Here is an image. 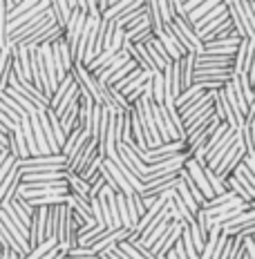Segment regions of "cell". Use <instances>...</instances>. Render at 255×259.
I'll return each mask as SVG.
<instances>
[{"mask_svg":"<svg viewBox=\"0 0 255 259\" xmlns=\"http://www.w3.org/2000/svg\"><path fill=\"white\" fill-rule=\"evenodd\" d=\"M7 90L18 92V94L23 96V99L29 101V103L34 105L39 112H47V110H50V99H47L43 92L36 90L31 83H27V80H18L14 76V72L9 74V78H7Z\"/></svg>","mask_w":255,"mask_h":259,"instance_id":"obj_1","label":"cell"},{"mask_svg":"<svg viewBox=\"0 0 255 259\" xmlns=\"http://www.w3.org/2000/svg\"><path fill=\"white\" fill-rule=\"evenodd\" d=\"M181 230H184V224H179V221H172L170 228H168L166 233L161 235V239L157 241L153 248H150V252H153L157 259H166L168 252L175 248V244L179 241V237H181Z\"/></svg>","mask_w":255,"mask_h":259,"instance_id":"obj_2","label":"cell"},{"mask_svg":"<svg viewBox=\"0 0 255 259\" xmlns=\"http://www.w3.org/2000/svg\"><path fill=\"white\" fill-rule=\"evenodd\" d=\"M233 7L237 12V18L244 27L246 38L255 40V3H251V0H233Z\"/></svg>","mask_w":255,"mask_h":259,"instance_id":"obj_3","label":"cell"},{"mask_svg":"<svg viewBox=\"0 0 255 259\" xmlns=\"http://www.w3.org/2000/svg\"><path fill=\"white\" fill-rule=\"evenodd\" d=\"M237 137H240V130H237V132H233V130H229V132L224 134V139H222V141L213 148V152L206 156V168H208L210 172H213V170L217 168V163H220V161L224 159L226 154H229V150L233 148V145H235Z\"/></svg>","mask_w":255,"mask_h":259,"instance_id":"obj_4","label":"cell"},{"mask_svg":"<svg viewBox=\"0 0 255 259\" xmlns=\"http://www.w3.org/2000/svg\"><path fill=\"white\" fill-rule=\"evenodd\" d=\"M231 78H233L231 67H202L193 72V83H204V80H210V83H229Z\"/></svg>","mask_w":255,"mask_h":259,"instance_id":"obj_5","label":"cell"},{"mask_svg":"<svg viewBox=\"0 0 255 259\" xmlns=\"http://www.w3.org/2000/svg\"><path fill=\"white\" fill-rule=\"evenodd\" d=\"M47 165H61V168H65V159L61 154H45V156H31V159L16 161V168H18L20 172L36 170V168H47Z\"/></svg>","mask_w":255,"mask_h":259,"instance_id":"obj_6","label":"cell"},{"mask_svg":"<svg viewBox=\"0 0 255 259\" xmlns=\"http://www.w3.org/2000/svg\"><path fill=\"white\" fill-rule=\"evenodd\" d=\"M72 12H79V3H65V0H58V3H50V14L54 18V25L58 29H65L67 27V20Z\"/></svg>","mask_w":255,"mask_h":259,"instance_id":"obj_7","label":"cell"},{"mask_svg":"<svg viewBox=\"0 0 255 259\" xmlns=\"http://www.w3.org/2000/svg\"><path fill=\"white\" fill-rule=\"evenodd\" d=\"M18 188H20V170L14 165V168L9 170V175L5 177V181L0 183V206L12 201L14 194L18 192Z\"/></svg>","mask_w":255,"mask_h":259,"instance_id":"obj_8","label":"cell"},{"mask_svg":"<svg viewBox=\"0 0 255 259\" xmlns=\"http://www.w3.org/2000/svg\"><path fill=\"white\" fill-rule=\"evenodd\" d=\"M208 105H213V94H210V92H206V94L195 96V99L191 101V103H186V105H184L181 110L177 112V114H179V118H181V123H184L188 116H193L195 112L204 110V107H208Z\"/></svg>","mask_w":255,"mask_h":259,"instance_id":"obj_9","label":"cell"},{"mask_svg":"<svg viewBox=\"0 0 255 259\" xmlns=\"http://www.w3.org/2000/svg\"><path fill=\"white\" fill-rule=\"evenodd\" d=\"M246 224H255V210H246V212H242V214H237V217H233L231 221H224V224L220 226V230H222V235L231 237L233 230L242 228V226H246Z\"/></svg>","mask_w":255,"mask_h":259,"instance_id":"obj_10","label":"cell"},{"mask_svg":"<svg viewBox=\"0 0 255 259\" xmlns=\"http://www.w3.org/2000/svg\"><path fill=\"white\" fill-rule=\"evenodd\" d=\"M126 63H130V56H128L126 52H119L117 56L112 58V61H110V63L105 65V67L101 69V74H99V76H96V80L105 85V83H107V78H110V76H112V74H115V72H119V69H121L123 65H126Z\"/></svg>","mask_w":255,"mask_h":259,"instance_id":"obj_11","label":"cell"},{"mask_svg":"<svg viewBox=\"0 0 255 259\" xmlns=\"http://www.w3.org/2000/svg\"><path fill=\"white\" fill-rule=\"evenodd\" d=\"M231 177H233V179H235L237 183H240V186H242L248 194H251V197H255V175L244 168L242 161H240V165H237V168L233 170V175H231Z\"/></svg>","mask_w":255,"mask_h":259,"instance_id":"obj_12","label":"cell"},{"mask_svg":"<svg viewBox=\"0 0 255 259\" xmlns=\"http://www.w3.org/2000/svg\"><path fill=\"white\" fill-rule=\"evenodd\" d=\"M179 72H181V92L193 85V72H195V54H186L179 61Z\"/></svg>","mask_w":255,"mask_h":259,"instance_id":"obj_13","label":"cell"},{"mask_svg":"<svg viewBox=\"0 0 255 259\" xmlns=\"http://www.w3.org/2000/svg\"><path fill=\"white\" fill-rule=\"evenodd\" d=\"M170 224H172V219H164V221H161L159 226H157L155 230H150V233L145 235L143 239H141V244H143V246H145V248H148V250H150V248H153V246L157 244V241L161 239V235H164L166 230L170 228Z\"/></svg>","mask_w":255,"mask_h":259,"instance_id":"obj_14","label":"cell"},{"mask_svg":"<svg viewBox=\"0 0 255 259\" xmlns=\"http://www.w3.org/2000/svg\"><path fill=\"white\" fill-rule=\"evenodd\" d=\"M199 94H206V92H202V88H199L197 83H193L191 88H188V90H184L181 94L177 96V99H175V103H172V105H175V110L179 112L184 105H186V103H191V101L195 99V96H199Z\"/></svg>","mask_w":255,"mask_h":259,"instance_id":"obj_15","label":"cell"},{"mask_svg":"<svg viewBox=\"0 0 255 259\" xmlns=\"http://www.w3.org/2000/svg\"><path fill=\"white\" fill-rule=\"evenodd\" d=\"M52 50L58 54V58H61V63H63V67H65V72H72V52H69V47L65 45V40L61 38V40H56L52 45Z\"/></svg>","mask_w":255,"mask_h":259,"instance_id":"obj_16","label":"cell"},{"mask_svg":"<svg viewBox=\"0 0 255 259\" xmlns=\"http://www.w3.org/2000/svg\"><path fill=\"white\" fill-rule=\"evenodd\" d=\"M222 14H226V3H217L215 7H213V9H210V12H208V14H206V16H202V18H199L197 23L193 25V29H195V31H199V29H202V27H206V25H208L210 20L220 18Z\"/></svg>","mask_w":255,"mask_h":259,"instance_id":"obj_17","label":"cell"},{"mask_svg":"<svg viewBox=\"0 0 255 259\" xmlns=\"http://www.w3.org/2000/svg\"><path fill=\"white\" fill-rule=\"evenodd\" d=\"M217 3H220V0H206V3H199V5H197V7H195V9H193V12H191V14H188V16H186L188 25H195V23H197V20H199V18H202V16H206V14H208V12H210V9H213V7H215V5H217Z\"/></svg>","mask_w":255,"mask_h":259,"instance_id":"obj_18","label":"cell"},{"mask_svg":"<svg viewBox=\"0 0 255 259\" xmlns=\"http://www.w3.org/2000/svg\"><path fill=\"white\" fill-rule=\"evenodd\" d=\"M204 177H206V181H208V186H210V190H213V197H220V194H224V192H229L226 190V183L220 179V177L215 175V172H210L208 168H204Z\"/></svg>","mask_w":255,"mask_h":259,"instance_id":"obj_19","label":"cell"},{"mask_svg":"<svg viewBox=\"0 0 255 259\" xmlns=\"http://www.w3.org/2000/svg\"><path fill=\"white\" fill-rule=\"evenodd\" d=\"M132 5V0H123V3H112V7L107 9V12L101 14V20H110V23H115V20L121 16L126 9Z\"/></svg>","mask_w":255,"mask_h":259,"instance_id":"obj_20","label":"cell"},{"mask_svg":"<svg viewBox=\"0 0 255 259\" xmlns=\"http://www.w3.org/2000/svg\"><path fill=\"white\" fill-rule=\"evenodd\" d=\"M246 47H248V40H242L237 45V52L233 56V74H242L244 72V58H246Z\"/></svg>","mask_w":255,"mask_h":259,"instance_id":"obj_21","label":"cell"},{"mask_svg":"<svg viewBox=\"0 0 255 259\" xmlns=\"http://www.w3.org/2000/svg\"><path fill=\"white\" fill-rule=\"evenodd\" d=\"M157 9L164 20V25H170L175 20V9H172V0H157Z\"/></svg>","mask_w":255,"mask_h":259,"instance_id":"obj_22","label":"cell"},{"mask_svg":"<svg viewBox=\"0 0 255 259\" xmlns=\"http://www.w3.org/2000/svg\"><path fill=\"white\" fill-rule=\"evenodd\" d=\"M52 248H56V241H54V239H45L43 244H39L36 248H31V250L27 252L25 259H41L43 255H45V252H50Z\"/></svg>","mask_w":255,"mask_h":259,"instance_id":"obj_23","label":"cell"},{"mask_svg":"<svg viewBox=\"0 0 255 259\" xmlns=\"http://www.w3.org/2000/svg\"><path fill=\"white\" fill-rule=\"evenodd\" d=\"M34 0H16V7H14V12H9L7 14V23H12V20H16L18 16H23L25 12H29L31 7H34Z\"/></svg>","mask_w":255,"mask_h":259,"instance_id":"obj_24","label":"cell"},{"mask_svg":"<svg viewBox=\"0 0 255 259\" xmlns=\"http://www.w3.org/2000/svg\"><path fill=\"white\" fill-rule=\"evenodd\" d=\"M123 34H126V31H123L121 27H115V31H112V38H110V50H112V54L121 52V47H123Z\"/></svg>","mask_w":255,"mask_h":259,"instance_id":"obj_25","label":"cell"},{"mask_svg":"<svg viewBox=\"0 0 255 259\" xmlns=\"http://www.w3.org/2000/svg\"><path fill=\"white\" fill-rule=\"evenodd\" d=\"M255 65V40H248V47H246V58H244V72L242 74H248Z\"/></svg>","mask_w":255,"mask_h":259,"instance_id":"obj_26","label":"cell"},{"mask_svg":"<svg viewBox=\"0 0 255 259\" xmlns=\"http://www.w3.org/2000/svg\"><path fill=\"white\" fill-rule=\"evenodd\" d=\"M16 161H18V159H14V156H5V163L3 165H0V183H3L5 181V177H7L9 175V170H12L14 168V165H16Z\"/></svg>","mask_w":255,"mask_h":259,"instance_id":"obj_27","label":"cell"},{"mask_svg":"<svg viewBox=\"0 0 255 259\" xmlns=\"http://www.w3.org/2000/svg\"><path fill=\"white\" fill-rule=\"evenodd\" d=\"M65 255H67V248H52L50 252H45V255H43L41 259H63Z\"/></svg>","mask_w":255,"mask_h":259,"instance_id":"obj_28","label":"cell"},{"mask_svg":"<svg viewBox=\"0 0 255 259\" xmlns=\"http://www.w3.org/2000/svg\"><path fill=\"white\" fill-rule=\"evenodd\" d=\"M5 156H7V152H0V165L5 163Z\"/></svg>","mask_w":255,"mask_h":259,"instance_id":"obj_29","label":"cell"},{"mask_svg":"<svg viewBox=\"0 0 255 259\" xmlns=\"http://www.w3.org/2000/svg\"><path fill=\"white\" fill-rule=\"evenodd\" d=\"M0 152H5V150H0Z\"/></svg>","mask_w":255,"mask_h":259,"instance_id":"obj_30","label":"cell"}]
</instances>
